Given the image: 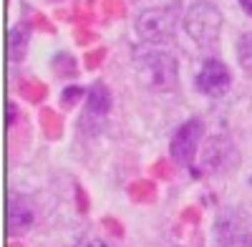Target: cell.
<instances>
[{"instance_id": "13", "label": "cell", "mask_w": 252, "mask_h": 247, "mask_svg": "<svg viewBox=\"0 0 252 247\" xmlns=\"http://www.w3.org/2000/svg\"><path fill=\"white\" fill-rule=\"evenodd\" d=\"M237 3L242 5V10H245L247 15H252V0H237Z\"/></svg>"}, {"instance_id": "14", "label": "cell", "mask_w": 252, "mask_h": 247, "mask_svg": "<svg viewBox=\"0 0 252 247\" xmlns=\"http://www.w3.org/2000/svg\"><path fill=\"white\" fill-rule=\"evenodd\" d=\"M53 3H61V0H53Z\"/></svg>"}, {"instance_id": "11", "label": "cell", "mask_w": 252, "mask_h": 247, "mask_svg": "<svg viewBox=\"0 0 252 247\" xmlns=\"http://www.w3.org/2000/svg\"><path fill=\"white\" fill-rule=\"evenodd\" d=\"M237 63L247 76H252V33H242L237 38Z\"/></svg>"}, {"instance_id": "6", "label": "cell", "mask_w": 252, "mask_h": 247, "mask_svg": "<svg viewBox=\"0 0 252 247\" xmlns=\"http://www.w3.org/2000/svg\"><path fill=\"white\" fill-rule=\"evenodd\" d=\"M194 86L199 93L209 96V98H220L232 89V73H229L227 63L220 58H207L199 66L197 76H194Z\"/></svg>"}, {"instance_id": "12", "label": "cell", "mask_w": 252, "mask_h": 247, "mask_svg": "<svg viewBox=\"0 0 252 247\" xmlns=\"http://www.w3.org/2000/svg\"><path fill=\"white\" fill-rule=\"evenodd\" d=\"M78 247H114V242H109L106 237H101V235H86L78 242Z\"/></svg>"}, {"instance_id": "7", "label": "cell", "mask_w": 252, "mask_h": 247, "mask_svg": "<svg viewBox=\"0 0 252 247\" xmlns=\"http://www.w3.org/2000/svg\"><path fill=\"white\" fill-rule=\"evenodd\" d=\"M237 161V149H235V141L229 139L227 134H217L212 139L204 141L202 147V167L209 174H222L229 172Z\"/></svg>"}, {"instance_id": "1", "label": "cell", "mask_w": 252, "mask_h": 247, "mask_svg": "<svg viewBox=\"0 0 252 247\" xmlns=\"http://www.w3.org/2000/svg\"><path fill=\"white\" fill-rule=\"evenodd\" d=\"M134 73L144 89L154 93H172L179 86V63L164 48L134 51Z\"/></svg>"}, {"instance_id": "2", "label": "cell", "mask_w": 252, "mask_h": 247, "mask_svg": "<svg viewBox=\"0 0 252 247\" xmlns=\"http://www.w3.org/2000/svg\"><path fill=\"white\" fill-rule=\"evenodd\" d=\"M222 10L212 0H194L182 15V28L199 48H215L222 35Z\"/></svg>"}, {"instance_id": "4", "label": "cell", "mask_w": 252, "mask_h": 247, "mask_svg": "<svg viewBox=\"0 0 252 247\" xmlns=\"http://www.w3.org/2000/svg\"><path fill=\"white\" fill-rule=\"evenodd\" d=\"M212 247H252V219L237 207H222L212 224Z\"/></svg>"}, {"instance_id": "8", "label": "cell", "mask_w": 252, "mask_h": 247, "mask_svg": "<svg viewBox=\"0 0 252 247\" xmlns=\"http://www.w3.org/2000/svg\"><path fill=\"white\" fill-rule=\"evenodd\" d=\"M35 204L28 194H10L8 199V232L10 235H26L35 224Z\"/></svg>"}, {"instance_id": "3", "label": "cell", "mask_w": 252, "mask_h": 247, "mask_svg": "<svg viewBox=\"0 0 252 247\" xmlns=\"http://www.w3.org/2000/svg\"><path fill=\"white\" fill-rule=\"evenodd\" d=\"M179 23H182V18L174 8L157 5V8H146L136 15L134 31L149 46H169L179 31Z\"/></svg>"}, {"instance_id": "10", "label": "cell", "mask_w": 252, "mask_h": 247, "mask_svg": "<svg viewBox=\"0 0 252 247\" xmlns=\"http://www.w3.org/2000/svg\"><path fill=\"white\" fill-rule=\"evenodd\" d=\"M28 43H31V31H28L26 23L10 28V33H8V56H10L13 63H18V61L26 58Z\"/></svg>"}, {"instance_id": "9", "label": "cell", "mask_w": 252, "mask_h": 247, "mask_svg": "<svg viewBox=\"0 0 252 247\" xmlns=\"http://www.w3.org/2000/svg\"><path fill=\"white\" fill-rule=\"evenodd\" d=\"M109 111H111V91H109L106 84L96 81L86 93V121L89 119L101 121V119H106Z\"/></svg>"}, {"instance_id": "5", "label": "cell", "mask_w": 252, "mask_h": 247, "mask_svg": "<svg viewBox=\"0 0 252 247\" xmlns=\"http://www.w3.org/2000/svg\"><path fill=\"white\" fill-rule=\"evenodd\" d=\"M204 139V121L202 119H187L182 126L174 131L172 141H169V152L172 159L179 167H192L194 159L199 156V147Z\"/></svg>"}]
</instances>
